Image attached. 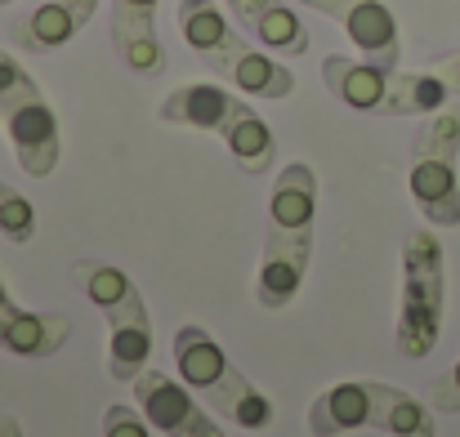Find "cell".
Instances as JSON below:
<instances>
[{
    "mask_svg": "<svg viewBox=\"0 0 460 437\" xmlns=\"http://www.w3.org/2000/svg\"><path fill=\"white\" fill-rule=\"evenodd\" d=\"M0 4H13V0H0Z\"/></svg>",
    "mask_w": 460,
    "mask_h": 437,
    "instance_id": "23",
    "label": "cell"
},
{
    "mask_svg": "<svg viewBox=\"0 0 460 437\" xmlns=\"http://www.w3.org/2000/svg\"><path fill=\"white\" fill-rule=\"evenodd\" d=\"M358 429H376L389 437H438V420L434 406L385 380H340L313 398L308 406L313 437H344Z\"/></svg>",
    "mask_w": 460,
    "mask_h": 437,
    "instance_id": "3",
    "label": "cell"
},
{
    "mask_svg": "<svg viewBox=\"0 0 460 437\" xmlns=\"http://www.w3.org/2000/svg\"><path fill=\"white\" fill-rule=\"evenodd\" d=\"M0 121L27 179H49L58 170V117L31 72L0 49Z\"/></svg>",
    "mask_w": 460,
    "mask_h": 437,
    "instance_id": "7",
    "label": "cell"
},
{
    "mask_svg": "<svg viewBox=\"0 0 460 437\" xmlns=\"http://www.w3.org/2000/svg\"><path fill=\"white\" fill-rule=\"evenodd\" d=\"M460 108H443L411 144L407 192L429 228H460Z\"/></svg>",
    "mask_w": 460,
    "mask_h": 437,
    "instance_id": "8",
    "label": "cell"
},
{
    "mask_svg": "<svg viewBox=\"0 0 460 437\" xmlns=\"http://www.w3.org/2000/svg\"><path fill=\"white\" fill-rule=\"evenodd\" d=\"M237 18V27L246 36H255L264 49L282 54V58H300L308 54V27L287 0H224Z\"/></svg>",
    "mask_w": 460,
    "mask_h": 437,
    "instance_id": "14",
    "label": "cell"
},
{
    "mask_svg": "<svg viewBox=\"0 0 460 437\" xmlns=\"http://www.w3.org/2000/svg\"><path fill=\"white\" fill-rule=\"evenodd\" d=\"M67 339H72V321L63 312H27L0 282V353L40 362L67 348Z\"/></svg>",
    "mask_w": 460,
    "mask_h": 437,
    "instance_id": "11",
    "label": "cell"
},
{
    "mask_svg": "<svg viewBox=\"0 0 460 437\" xmlns=\"http://www.w3.org/2000/svg\"><path fill=\"white\" fill-rule=\"evenodd\" d=\"M447 99H452V90L443 85L438 72H398L394 67L385 117H434L447 108Z\"/></svg>",
    "mask_w": 460,
    "mask_h": 437,
    "instance_id": "18",
    "label": "cell"
},
{
    "mask_svg": "<svg viewBox=\"0 0 460 437\" xmlns=\"http://www.w3.org/2000/svg\"><path fill=\"white\" fill-rule=\"evenodd\" d=\"M94 9H99V0H45L13 27V36L22 49L49 54V49H63L94 18Z\"/></svg>",
    "mask_w": 460,
    "mask_h": 437,
    "instance_id": "16",
    "label": "cell"
},
{
    "mask_svg": "<svg viewBox=\"0 0 460 437\" xmlns=\"http://www.w3.org/2000/svg\"><path fill=\"white\" fill-rule=\"evenodd\" d=\"M179 31L188 40V49L224 81L237 85L251 99H291L296 90V72L287 63H278L273 54L255 49L219 9V0H179Z\"/></svg>",
    "mask_w": 460,
    "mask_h": 437,
    "instance_id": "2",
    "label": "cell"
},
{
    "mask_svg": "<svg viewBox=\"0 0 460 437\" xmlns=\"http://www.w3.org/2000/svg\"><path fill=\"white\" fill-rule=\"evenodd\" d=\"M447 308V259L434 228H416L402 241V291H398V353L420 362L438 348Z\"/></svg>",
    "mask_w": 460,
    "mask_h": 437,
    "instance_id": "6",
    "label": "cell"
},
{
    "mask_svg": "<svg viewBox=\"0 0 460 437\" xmlns=\"http://www.w3.org/2000/svg\"><path fill=\"white\" fill-rule=\"evenodd\" d=\"M156 4L161 0H112V45L121 63L139 76H161L165 72V49L156 36Z\"/></svg>",
    "mask_w": 460,
    "mask_h": 437,
    "instance_id": "12",
    "label": "cell"
},
{
    "mask_svg": "<svg viewBox=\"0 0 460 437\" xmlns=\"http://www.w3.org/2000/svg\"><path fill=\"white\" fill-rule=\"evenodd\" d=\"M72 277L108 326V375L117 384H135L153 357V317L144 291L130 282V273L103 259H76Z\"/></svg>",
    "mask_w": 460,
    "mask_h": 437,
    "instance_id": "5",
    "label": "cell"
},
{
    "mask_svg": "<svg viewBox=\"0 0 460 437\" xmlns=\"http://www.w3.org/2000/svg\"><path fill=\"white\" fill-rule=\"evenodd\" d=\"M0 237L13 246H27L36 237V205L9 183H0Z\"/></svg>",
    "mask_w": 460,
    "mask_h": 437,
    "instance_id": "19",
    "label": "cell"
},
{
    "mask_svg": "<svg viewBox=\"0 0 460 437\" xmlns=\"http://www.w3.org/2000/svg\"><path fill=\"white\" fill-rule=\"evenodd\" d=\"M135 406L161 437H228L206 406H197L192 389L170 380L165 371H144L135 380Z\"/></svg>",
    "mask_w": 460,
    "mask_h": 437,
    "instance_id": "9",
    "label": "cell"
},
{
    "mask_svg": "<svg viewBox=\"0 0 460 437\" xmlns=\"http://www.w3.org/2000/svg\"><path fill=\"white\" fill-rule=\"evenodd\" d=\"M429 406L443 415H460V357L429 384Z\"/></svg>",
    "mask_w": 460,
    "mask_h": 437,
    "instance_id": "20",
    "label": "cell"
},
{
    "mask_svg": "<svg viewBox=\"0 0 460 437\" xmlns=\"http://www.w3.org/2000/svg\"><path fill=\"white\" fill-rule=\"evenodd\" d=\"M224 147H228V156L246 170V174H269L273 170V161H278V139H273V130H269V121L242 99L237 103V112H233V121H228V130L219 135Z\"/></svg>",
    "mask_w": 460,
    "mask_h": 437,
    "instance_id": "17",
    "label": "cell"
},
{
    "mask_svg": "<svg viewBox=\"0 0 460 437\" xmlns=\"http://www.w3.org/2000/svg\"><path fill=\"white\" fill-rule=\"evenodd\" d=\"M389 76H394V67H380V63H367V58H349V54H326V63H322L326 90H331L344 108L371 112V117H385Z\"/></svg>",
    "mask_w": 460,
    "mask_h": 437,
    "instance_id": "15",
    "label": "cell"
},
{
    "mask_svg": "<svg viewBox=\"0 0 460 437\" xmlns=\"http://www.w3.org/2000/svg\"><path fill=\"white\" fill-rule=\"evenodd\" d=\"M237 94L224 90V81H188L179 90H170L156 108V117L165 126H188V130H206V135H224L233 112H237Z\"/></svg>",
    "mask_w": 460,
    "mask_h": 437,
    "instance_id": "13",
    "label": "cell"
},
{
    "mask_svg": "<svg viewBox=\"0 0 460 437\" xmlns=\"http://www.w3.org/2000/svg\"><path fill=\"white\" fill-rule=\"evenodd\" d=\"M0 437H22V424L13 415H0Z\"/></svg>",
    "mask_w": 460,
    "mask_h": 437,
    "instance_id": "22",
    "label": "cell"
},
{
    "mask_svg": "<svg viewBox=\"0 0 460 437\" xmlns=\"http://www.w3.org/2000/svg\"><path fill=\"white\" fill-rule=\"evenodd\" d=\"M313 223H317V174L308 161H291L278 170V183L269 192V232L255 273V303L264 312L291 308V299L305 286Z\"/></svg>",
    "mask_w": 460,
    "mask_h": 437,
    "instance_id": "1",
    "label": "cell"
},
{
    "mask_svg": "<svg viewBox=\"0 0 460 437\" xmlns=\"http://www.w3.org/2000/svg\"><path fill=\"white\" fill-rule=\"evenodd\" d=\"M174 366L183 375V384L228 424L264 433L273 424V402L237 371V362L219 348V339L206 326H179L174 330Z\"/></svg>",
    "mask_w": 460,
    "mask_h": 437,
    "instance_id": "4",
    "label": "cell"
},
{
    "mask_svg": "<svg viewBox=\"0 0 460 437\" xmlns=\"http://www.w3.org/2000/svg\"><path fill=\"white\" fill-rule=\"evenodd\" d=\"M438 76H443V85L452 90V99H460V49L456 54H447V58H438V67H434Z\"/></svg>",
    "mask_w": 460,
    "mask_h": 437,
    "instance_id": "21",
    "label": "cell"
},
{
    "mask_svg": "<svg viewBox=\"0 0 460 437\" xmlns=\"http://www.w3.org/2000/svg\"><path fill=\"white\" fill-rule=\"evenodd\" d=\"M300 4L335 18L344 27V36L362 49L367 63H380V67H398L402 63L398 18L389 13L385 0H300Z\"/></svg>",
    "mask_w": 460,
    "mask_h": 437,
    "instance_id": "10",
    "label": "cell"
}]
</instances>
